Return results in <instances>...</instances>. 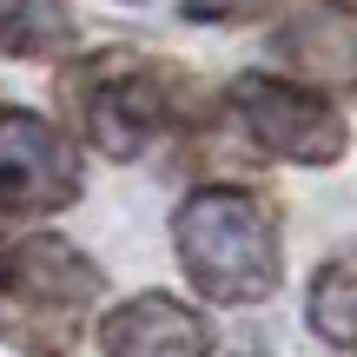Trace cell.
Here are the masks:
<instances>
[{"label": "cell", "instance_id": "1", "mask_svg": "<svg viewBox=\"0 0 357 357\" xmlns=\"http://www.w3.org/2000/svg\"><path fill=\"white\" fill-rule=\"evenodd\" d=\"M172 245L185 278L212 305H258L278 291V225L238 185H205L172 212Z\"/></svg>", "mask_w": 357, "mask_h": 357}, {"label": "cell", "instance_id": "2", "mask_svg": "<svg viewBox=\"0 0 357 357\" xmlns=\"http://www.w3.org/2000/svg\"><path fill=\"white\" fill-rule=\"evenodd\" d=\"M106 291L100 265L79 245L33 231L13 245L7 258V284H0V337L26 357H66L79 344V318L86 305Z\"/></svg>", "mask_w": 357, "mask_h": 357}, {"label": "cell", "instance_id": "3", "mask_svg": "<svg viewBox=\"0 0 357 357\" xmlns=\"http://www.w3.org/2000/svg\"><path fill=\"white\" fill-rule=\"evenodd\" d=\"M66 86H73V106H79L86 139L100 146L106 159H132L159 126H172V119L185 113V79H178L172 66L126 60V53L79 66Z\"/></svg>", "mask_w": 357, "mask_h": 357}, {"label": "cell", "instance_id": "4", "mask_svg": "<svg viewBox=\"0 0 357 357\" xmlns=\"http://www.w3.org/2000/svg\"><path fill=\"white\" fill-rule=\"evenodd\" d=\"M231 106H238L245 132H252L271 159H291V166H331L351 146L344 119H337L318 93L284 86V79H265V73L231 79Z\"/></svg>", "mask_w": 357, "mask_h": 357}, {"label": "cell", "instance_id": "5", "mask_svg": "<svg viewBox=\"0 0 357 357\" xmlns=\"http://www.w3.org/2000/svg\"><path fill=\"white\" fill-rule=\"evenodd\" d=\"M79 199V153L53 119L0 106V212H60Z\"/></svg>", "mask_w": 357, "mask_h": 357}, {"label": "cell", "instance_id": "6", "mask_svg": "<svg viewBox=\"0 0 357 357\" xmlns=\"http://www.w3.org/2000/svg\"><path fill=\"white\" fill-rule=\"evenodd\" d=\"M100 357H212V318L166 291H139L100 318Z\"/></svg>", "mask_w": 357, "mask_h": 357}, {"label": "cell", "instance_id": "7", "mask_svg": "<svg viewBox=\"0 0 357 357\" xmlns=\"http://www.w3.org/2000/svg\"><path fill=\"white\" fill-rule=\"evenodd\" d=\"M278 53L311 79V86H331V93H351L357 86V26L351 20L298 13V20L278 33Z\"/></svg>", "mask_w": 357, "mask_h": 357}, {"label": "cell", "instance_id": "8", "mask_svg": "<svg viewBox=\"0 0 357 357\" xmlns=\"http://www.w3.org/2000/svg\"><path fill=\"white\" fill-rule=\"evenodd\" d=\"M73 47L66 0H0V53L13 60H53Z\"/></svg>", "mask_w": 357, "mask_h": 357}, {"label": "cell", "instance_id": "9", "mask_svg": "<svg viewBox=\"0 0 357 357\" xmlns=\"http://www.w3.org/2000/svg\"><path fill=\"white\" fill-rule=\"evenodd\" d=\"M311 331L337 351H357V252L331 258L311 278Z\"/></svg>", "mask_w": 357, "mask_h": 357}, {"label": "cell", "instance_id": "10", "mask_svg": "<svg viewBox=\"0 0 357 357\" xmlns=\"http://www.w3.org/2000/svg\"><path fill=\"white\" fill-rule=\"evenodd\" d=\"M271 0H185L192 20H252V13H265Z\"/></svg>", "mask_w": 357, "mask_h": 357}, {"label": "cell", "instance_id": "11", "mask_svg": "<svg viewBox=\"0 0 357 357\" xmlns=\"http://www.w3.org/2000/svg\"><path fill=\"white\" fill-rule=\"evenodd\" d=\"M0 284H7V252H0Z\"/></svg>", "mask_w": 357, "mask_h": 357}, {"label": "cell", "instance_id": "12", "mask_svg": "<svg viewBox=\"0 0 357 357\" xmlns=\"http://www.w3.org/2000/svg\"><path fill=\"white\" fill-rule=\"evenodd\" d=\"M337 7H351V13H357V0H337Z\"/></svg>", "mask_w": 357, "mask_h": 357}]
</instances>
